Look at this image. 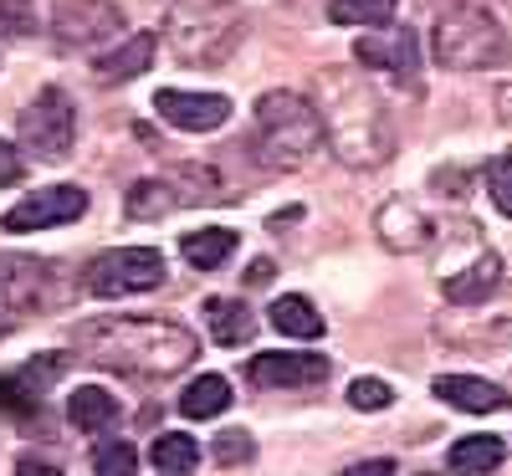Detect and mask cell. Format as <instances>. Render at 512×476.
<instances>
[{
    "mask_svg": "<svg viewBox=\"0 0 512 476\" xmlns=\"http://www.w3.org/2000/svg\"><path fill=\"white\" fill-rule=\"evenodd\" d=\"M52 36L62 47H98V41L123 36V11L113 0H57L52 6Z\"/></svg>",
    "mask_w": 512,
    "mask_h": 476,
    "instance_id": "cell-10",
    "label": "cell"
},
{
    "mask_svg": "<svg viewBox=\"0 0 512 476\" xmlns=\"http://www.w3.org/2000/svg\"><path fill=\"white\" fill-rule=\"evenodd\" d=\"M36 384H47V379H57V374H67V354H41V359H31V369H26Z\"/></svg>",
    "mask_w": 512,
    "mask_h": 476,
    "instance_id": "cell-35",
    "label": "cell"
},
{
    "mask_svg": "<svg viewBox=\"0 0 512 476\" xmlns=\"http://www.w3.org/2000/svg\"><path fill=\"white\" fill-rule=\"evenodd\" d=\"M11 323H16V313H11V308H0V338L11 333Z\"/></svg>",
    "mask_w": 512,
    "mask_h": 476,
    "instance_id": "cell-38",
    "label": "cell"
},
{
    "mask_svg": "<svg viewBox=\"0 0 512 476\" xmlns=\"http://www.w3.org/2000/svg\"><path fill=\"white\" fill-rule=\"evenodd\" d=\"M0 297H6L11 313H52L57 302H67V282L41 256L0 251Z\"/></svg>",
    "mask_w": 512,
    "mask_h": 476,
    "instance_id": "cell-8",
    "label": "cell"
},
{
    "mask_svg": "<svg viewBox=\"0 0 512 476\" xmlns=\"http://www.w3.org/2000/svg\"><path fill=\"white\" fill-rule=\"evenodd\" d=\"M231 251H236V231H226V226H205V231L180 236V256L195 272H216Z\"/></svg>",
    "mask_w": 512,
    "mask_h": 476,
    "instance_id": "cell-22",
    "label": "cell"
},
{
    "mask_svg": "<svg viewBox=\"0 0 512 476\" xmlns=\"http://www.w3.org/2000/svg\"><path fill=\"white\" fill-rule=\"evenodd\" d=\"M354 62L359 67H379V72H395V77H415L420 67V47H415V31L410 26H374L354 41Z\"/></svg>",
    "mask_w": 512,
    "mask_h": 476,
    "instance_id": "cell-12",
    "label": "cell"
},
{
    "mask_svg": "<svg viewBox=\"0 0 512 476\" xmlns=\"http://www.w3.org/2000/svg\"><path fill=\"white\" fill-rule=\"evenodd\" d=\"M36 31V16L26 0H0V36H31Z\"/></svg>",
    "mask_w": 512,
    "mask_h": 476,
    "instance_id": "cell-33",
    "label": "cell"
},
{
    "mask_svg": "<svg viewBox=\"0 0 512 476\" xmlns=\"http://www.w3.org/2000/svg\"><path fill=\"white\" fill-rule=\"evenodd\" d=\"M88 215V190L82 185H47V190H31L21 205H11L0 215L6 231H52V226H67V221H82Z\"/></svg>",
    "mask_w": 512,
    "mask_h": 476,
    "instance_id": "cell-9",
    "label": "cell"
},
{
    "mask_svg": "<svg viewBox=\"0 0 512 476\" xmlns=\"http://www.w3.org/2000/svg\"><path fill=\"white\" fill-rule=\"evenodd\" d=\"M323 144V118H318V103L303 98V93H262L256 98V128H251V154L256 164L277 169H303Z\"/></svg>",
    "mask_w": 512,
    "mask_h": 476,
    "instance_id": "cell-3",
    "label": "cell"
},
{
    "mask_svg": "<svg viewBox=\"0 0 512 476\" xmlns=\"http://www.w3.org/2000/svg\"><path fill=\"white\" fill-rule=\"evenodd\" d=\"M123 210L134 215V221H159V215L180 210V200H175V185H169L164 175H154V180H139L123 195Z\"/></svg>",
    "mask_w": 512,
    "mask_h": 476,
    "instance_id": "cell-24",
    "label": "cell"
},
{
    "mask_svg": "<svg viewBox=\"0 0 512 476\" xmlns=\"http://www.w3.org/2000/svg\"><path fill=\"white\" fill-rule=\"evenodd\" d=\"M400 0H333L328 21L333 26H390Z\"/></svg>",
    "mask_w": 512,
    "mask_h": 476,
    "instance_id": "cell-27",
    "label": "cell"
},
{
    "mask_svg": "<svg viewBox=\"0 0 512 476\" xmlns=\"http://www.w3.org/2000/svg\"><path fill=\"white\" fill-rule=\"evenodd\" d=\"M205 323H210V338L226 343V349H241V343H251V333H256V313L241 297H210Z\"/></svg>",
    "mask_w": 512,
    "mask_h": 476,
    "instance_id": "cell-19",
    "label": "cell"
},
{
    "mask_svg": "<svg viewBox=\"0 0 512 476\" xmlns=\"http://www.w3.org/2000/svg\"><path fill=\"white\" fill-rule=\"evenodd\" d=\"M21 169H26L21 149H16V144H6V139H0V190H6V185H16V180H21Z\"/></svg>",
    "mask_w": 512,
    "mask_h": 476,
    "instance_id": "cell-34",
    "label": "cell"
},
{
    "mask_svg": "<svg viewBox=\"0 0 512 476\" xmlns=\"http://www.w3.org/2000/svg\"><path fill=\"white\" fill-rule=\"evenodd\" d=\"M446 302H456V308H477V302H487L497 287H502V262H497V251L477 246V256L466 262L461 272H446Z\"/></svg>",
    "mask_w": 512,
    "mask_h": 476,
    "instance_id": "cell-14",
    "label": "cell"
},
{
    "mask_svg": "<svg viewBox=\"0 0 512 476\" xmlns=\"http://www.w3.org/2000/svg\"><path fill=\"white\" fill-rule=\"evenodd\" d=\"M164 256L154 246H113L103 256H93L88 272H82V287L93 297L113 302V297H139V292H154L164 287Z\"/></svg>",
    "mask_w": 512,
    "mask_h": 476,
    "instance_id": "cell-6",
    "label": "cell"
},
{
    "mask_svg": "<svg viewBox=\"0 0 512 476\" xmlns=\"http://www.w3.org/2000/svg\"><path fill=\"white\" fill-rule=\"evenodd\" d=\"M77 144V108L62 88H41L26 108H21V149H31V159L57 164L67 159Z\"/></svg>",
    "mask_w": 512,
    "mask_h": 476,
    "instance_id": "cell-7",
    "label": "cell"
},
{
    "mask_svg": "<svg viewBox=\"0 0 512 476\" xmlns=\"http://www.w3.org/2000/svg\"><path fill=\"white\" fill-rule=\"evenodd\" d=\"M231 379L226 374H200L185 384V395H180V415L185 420H216L221 410H231Z\"/></svg>",
    "mask_w": 512,
    "mask_h": 476,
    "instance_id": "cell-20",
    "label": "cell"
},
{
    "mask_svg": "<svg viewBox=\"0 0 512 476\" xmlns=\"http://www.w3.org/2000/svg\"><path fill=\"white\" fill-rule=\"evenodd\" d=\"M318 118H323V139L338 164L349 169H379L395 154V123L384 98L349 67H328L318 72Z\"/></svg>",
    "mask_w": 512,
    "mask_h": 476,
    "instance_id": "cell-2",
    "label": "cell"
},
{
    "mask_svg": "<svg viewBox=\"0 0 512 476\" xmlns=\"http://www.w3.org/2000/svg\"><path fill=\"white\" fill-rule=\"evenodd\" d=\"M246 36L236 0H175L164 11V47L185 67H221Z\"/></svg>",
    "mask_w": 512,
    "mask_h": 476,
    "instance_id": "cell-4",
    "label": "cell"
},
{
    "mask_svg": "<svg viewBox=\"0 0 512 476\" xmlns=\"http://www.w3.org/2000/svg\"><path fill=\"white\" fill-rule=\"evenodd\" d=\"M93 471H103V476H134L139 471V451L128 441H103L93 451Z\"/></svg>",
    "mask_w": 512,
    "mask_h": 476,
    "instance_id": "cell-28",
    "label": "cell"
},
{
    "mask_svg": "<svg viewBox=\"0 0 512 476\" xmlns=\"http://www.w3.org/2000/svg\"><path fill=\"white\" fill-rule=\"evenodd\" d=\"M246 379L256 389H308L328 379V359L323 354H256L246 364Z\"/></svg>",
    "mask_w": 512,
    "mask_h": 476,
    "instance_id": "cell-13",
    "label": "cell"
},
{
    "mask_svg": "<svg viewBox=\"0 0 512 476\" xmlns=\"http://www.w3.org/2000/svg\"><path fill=\"white\" fill-rule=\"evenodd\" d=\"M349 405L354 410H390L395 405V389L384 379H354L349 384Z\"/></svg>",
    "mask_w": 512,
    "mask_h": 476,
    "instance_id": "cell-31",
    "label": "cell"
},
{
    "mask_svg": "<svg viewBox=\"0 0 512 476\" xmlns=\"http://www.w3.org/2000/svg\"><path fill=\"white\" fill-rule=\"evenodd\" d=\"M31 410H36V379L0 374V415H31Z\"/></svg>",
    "mask_w": 512,
    "mask_h": 476,
    "instance_id": "cell-29",
    "label": "cell"
},
{
    "mask_svg": "<svg viewBox=\"0 0 512 476\" xmlns=\"http://www.w3.org/2000/svg\"><path fill=\"white\" fill-rule=\"evenodd\" d=\"M210 456H216L221 466H246L256 456V441L246 436V430H226V436H216V446H210Z\"/></svg>",
    "mask_w": 512,
    "mask_h": 476,
    "instance_id": "cell-32",
    "label": "cell"
},
{
    "mask_svg": "<svg viewBox=\"0 0 512 476\" xmlns=\"http://www.w3.org/2000/svg\"><path fill=\"white\" fill-rule=\"evenodd\" d=\"M272 272H277V267L262 256V262H251V267H246V282H251V287H267V282H272Z\"/></svg>",
    "mask_w": 512,
    "mask_h": 476,
    "instance_id": "cell-36",
    "label": "cell"
},
{
    "mask_svg": "<svg viewBox=\"0 0 512 476\" xmlns=\"http://www.w3.org/2000/svg\"><path fill=\"white\" fill-rule=\"evenodd\" d=\"M431 389H436V395H441L446 405L466 410V415H497V410H507V405H512V395H507L502 384L477 379V374H441Z\"/></svg>",
    "mask_w": 512,
    "mask_h": 476,
    "instance_id": "cell-15",
    "label": "cell"
},
{
    "mask_svg": "<svg viewBox=\"0 0 512 476\" xmlns=\"http://www.w3.org/2000/svg\"><path fill=\"white\" fill-rule=\"evenodd\" d=\"M487 190H492V205L502 215H512V149H502L492 164H487Z\"/></svg>",
    "mask_w": 512,
    "mask_h": 476,
    "instance_id": "cell-30",
    "label": "cell"
},
{
    "mask_svg": "<svg viewBox=\"0 0 512 476\" xmlns=\"http://www.w3.org/2000/svg\"><path fill=\"white\" fill-rule=\"evenodd\" d=\"M67 420L88 436H103V430L118 425V395H108L103 384H77L67 395Z\"/></svg>",
    "mask_w": 512,
    "mask_h": 476,
    "instance_id": "cell-18",
    "label": "cell"
},
{
    "mask_svg": "<svg viewBox=\"0 0 512 476\" xmlns=\"http://www.w3.org/2000/svg\"><path fill=\"white\" fill-rule=\"evenodd\" d=\"M364 471H395V461H390V456H384V461H359L354 476H364Z\"/></svg>",
    "mask_w": 512,
    "mask_h": 476,
    "instance_id": "cell-37",
    "label": "cell"
},
{
    "mask_svg": "<svg viewBox=\"0 0 512 476\" xmlns=\"http://www.w3.org/2000/svg\"><path fill=\"white\" fill-rule=\"evenodd\" d=\"M154 47H159V36H154V31H134V36L123 41V47H113V52H103V57L93 62V77L103 82V88H118V82H134L139 72H149Z\"/></svg>",
    "mask_w": 512,
    "mask_h": 476,
    "instance_id": "cell-16",
    "label": "cell"
},
{
    "mask_svg": "<svg viewBox=\"0 0 512 476\" xmlns=\"http://www.w3.org/2000/svg\"><path fill=\"white\" fill-rule=\"evenodd\" d=\"M72 343L82 359L134 379H169L200 354V338L175 318H93L72 328Z\"/></svg>",
    "mask_w": 512,
    "mask_h": 476,
    "instance_id": "cell-1",
    "label": "cell"
},
{
    "mask_svg": "<svg viewBox=\"0 0 512 476\" xmlns=\"http://www.w3.org/2000/svg\"><path fill=\"white\" fill-rule=\"evenodd\" d=\"M272 328H277V333H287V338L313 343V338H323V313L313 308V302H308L303 292H287V297H277V302H272Z\"/></svg>",
    "mask_w": 512,
    "mask_h": 476,
    "instance_id": "cell-23",
    "label": "cell"
},
{
    "mask_svg": "<svg viewBox=\"0 0 512 476\" xmlns=\"http://www.w3.org/2000/svg\"><path fill=\"white\" fill-rule=\"evenodd\" d=\"M154 113L180 128V134H210L231 118V98L221 93H185V88H159L154 93Z\"/></svg>",
    "mask_w": 512,
    "mask_h": 476,
    "instance_id": "cell-11",
    "label": "cell"
},
{
    "mask_svg": "<svg viewBox=\"0 0 512 476\" xmlns=\"http://www.w3.org/2000/svg\"><path fill=\"white\" fill-rule=\"evenodd\" d=\"M507 31L497 26V16L487 6H446L436 16V62L456 67V72H482V67H502L507 62Z\"/></svg>",
    "mask_w": 512,
    "mask_h": 476,
    "instance_id": "cell-5",
    "label": "cell"
},
{
    "mask_svg": "<svg viewBox=\"0 0 512 476\" xmlns=\"http://www.w3.org/2000/svg\"><path fill=\"white\" fill-rule=\"evenodd\" d=\"M374 231H379V241L390 251H425V246H431V221H425L415 205H405V200L379 205Z\"/></svg>",
    "mask_w": 512,
    "mask_h": 476,
    "instance_id": "cell-17",
    "label": "cell"
},
{
    "mask_svg": "<svg viewBox=\"0 0 512 476\" xmlns=\"http://www.w3.org/2000/svg\"><path fill=\"white\" fill-rule=\"evenodd\" d=\"M149 466L164 471V476H185V471L200 466V446H195L190 436H154V446H149Z\"/></svg>",
    "mask_w": 512,
    "mask_h": 476,
    "instance_id": "cell-26",
    "label": "cell"
},
{
    "mask_svg": "<svg viewBox=\"0 0 512 476\" xmlns=\"http://www.w3.org/2000/svg\"><path fill=\"white\" fill-rule=\"evenodd\" d=\"M502 456H507V446L497 436H466L446 451V466L451 471H492V466H502Z\"/></svg>",
    "mask_w": 512,
    "mask_h": 476,
    "instance_id": "cell-25",
    "label": "cell"
},
{
    "mask_svg": "<svg viewBox=\"0 0 512 476\" xmlns=\"http://www.w3.org/2000/svg\"><path fill=\"white\" fill-rule=\"evenodd\" d=\"M164 180L175 185L180 205H216V200H226V185H221V175L210 164H175V169H164Z\"/></svg>",
    "mask_w": 512,
    "mask_h": 476,
    "instance_id": "cell-21",
    "label": "cell"
}]
</instances>
